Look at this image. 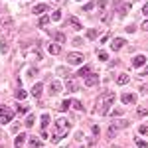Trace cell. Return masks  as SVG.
Returning a JSON list of instances; mask_svg holds the SVG:
<instances>
[{
	"mask_svg": "<svg viewBox=\"0 0 148 148\" xmlns=\"http://www.w3.org/2000/svg\"><path fill=\"white\" fill-rule=\"evenodd\" d=\"M114 101V93L113 91H103L99 97H97V101H95V111L99 114H107L109 113V107L113 105Z\"/></svg>",
	"mask_w": 148,
	"mask_h": 148,
	"instance_id": "1",
	"label": "cell"
},
{
	"mask_svg": "<svg viewBox=\"0 0 148 148\" xmlns=\"http://www.w3.org/2000/svg\"><path fill=\"white\" fill-rule=\"evenodd\" d=\"M69 128H71V123H69L67 119H57L56 121V134L51 136V142L57 144V142L61 140V134L65 136V134L69 132Z\"/></svg>",
	"mask_w": 148,
	"mask_h": 148,
	"instance_id": "2",
	"label": "cell"
},
{
	"mask_svg": "<svg viewBox=\"0 0 148 148\" xmlns=\"http://www.w3.org/2000/svg\"><path fill=\"white\" fill-rule=\"evenodd\" d=\"M126 126H128L126 121H114V123H111L109 130H107V136L114 138V136H116V132H119V130H123V128H126Z\"/></svg>",
	"mask_w": 148,
	"mask_h": 148,
	"instance_id": "3",
	"label": "cell"
},
{
	"mask_svg": "<svg viewBox=\"0 0 148 148\" xmlns=\"http://www.w3.org/2000/svg\"><path fill=\"white\" fill-rule=\"evenodd\" d=\"M12 119H14V111L8 109V107H4V105H0V125L10 123Z\"/></svg>",
	"mask_w": 148,
	"mask_h": 148,
	"instance_id": "4",
	"label": "cell"
},
{
	"mask_svg": "<svg viewBox=\"0 0 148 148\" xmlns=\"http://www.w3.org/2000/svg\"><path fill=\"white\" fill-rule=\"evenodd\" d=\"M83 59H85V57L81 56V53L73 51V53H69V56H67V63H69V65H81Z\"/></svg>",
	"mask_w": 148,
	"mask_h": 148,
	"instance_id": "5",
	"label": "cell"
},
{
	"mask_svg": "<svg viewBox=\"0 0 148 148\" xmlns=\"http://www.w3.org/2000/svg\"><path fill=\"white\" fill-rule=\"evenodd\" d=\"M2 28H4V34L10 38L12 36V28H14V20H12V18H4V20H2Z\"/></svg>",
	"mask_w": 148,
	"mask_h": 148,
	"instance_id": "6",
	"label": "cell"
},
{
	"mask_svg": "<svg viewBox=\"0 0 148 148\" xmlns=\"http://www.w3.org/2000/svg\"><path fill=\"white\" fill-rule=\"evenodd\" d=\"M121 101L125 103V105H134V103H136V95H134V93H123Z\"/></svg>",
	"mask_w": 148,
	"mask_h": 148,
	"instance_id": "7",
	"label": "cell"
},
{
	"mask_svg": "<svg viewBox=\"0 0 148 148\" xmlns=\"http://www.w3.org/2000/svg\"><path fill=\"white\" fill-rule=\"evenodd\" d=\"M97 83H99V75H95V73L85 75V85H87V87H95Z\"/></svg>",
	"mask_w": 148,
	"mask_h": 148,
	"instance_id": "8",
	"label": "cell"
},
{
	"mask_svg": "<svg viewBox=\"0 0 148 148\" xmlns=\"http://www.w3.org/2000/svg\"><path fill=\"white\" fill-rule=\"evenodd\" d=\"M63 91V83L61 81H53L51 85H49V93L51 95H57V93H61Z\"/></svg>",
	"mask_w": 148,
	"mask_h": 148,
	"instance_id": "9",
	"label": "cell"
},
{
	"mask_svg": "<svg viewBox=\"0 0 148 148\" xmlns=\"http://www.w3.org/2000/svg\"><path fill=\"white\" fill-rule=\"evenodd\" d=\"M126 42L123 40V38H114L113 44H111V49H114V51H119V49H123V46H125Z\"/></svg>",
	"mask_w": 148,
	"mask_h": 148,
	"instance_id": "10",
	"label": "cell"
},
{
	"mask_svg": "<svg viewBox=\"0 0 148 148\" xmlns=\"http://www.w3.org/2000/svg\"><path fill=\"white\" fill-rule=\"evenodd\" d=\"M144 63H146V57H144V53H142V56H134V59H132V67H142V65H144Z\"/></svg>",
	"mask_w": 148,
	"mask_h": 148,
	"instance_id": "11",
	"label": "cell"
},
{
	"mask_svg": "<svg viewBox=\"0 0 148 148\" xmlns=\"http://www.w3.org/2000/svg\"><path fill=\"white\" fill-rule=\"evenodd\" d=\"M32 12L38 14V16H42L44 12H47V4H44V2H42V4H36L34 8H32Z\"/></svg>",
	"mask_w": 148,
	"mask_h": 148,
	"instance_id": "12",
	"label": "cell"
},
{
	"mask_svg": "<svg viewBox=\"0 0 148 148\" xmlns=\"http://www.w3.org/2000/svg\"><path fill=\"white\" fill-rule=\"evenodd\" d=\"M65 85H67V91L69 93H75V91H77V85H75V81H73V77H71V75H67Z\"/></svg>",
	"mask_w": 148,
	"mask_h": 148,
	"instance_id": "13",
	"label": "cell"
},
{
	"mask_svg": "<svg viewBox=\"0 0 148 148\" xmlns=\"http://www.w3.org/2000/svg\"><path fill=\"white\" fill-rule=\"evenodd\" d=\"M42 91H44V85L42 83H36L34 87H32V95L34 97H42Z\"/></svg>",
	"mask_w": 148,
	"mask_h": 148,
	"instance_id": "14",
	"label": "cell"
},
{
	"mask_svg": "<svg viewBox=\"0 0 148 148\" xmlns=\"http://www.w3.org/2000/svg\"><path fill=\"white\" fill-rule=\"evenodd\" d=\"M26 138H28V136H26L24 132H22V134H18V136L14 138V146H16V148H20V146L24 144V142H26Z\"/></svg>",
	"mask_w": 148,
	"mask_h": 148,
	"instance_id": "15",
	"label": "cell"
},
{
	"mask_svg": "<svg viewBox=\"0 0 148 148\" xmlns=\"http://www.w3.org/2000/svg\"><path fill=\"white\" fill-rule=\"evenodd\" d=\"M51 36L56 38V44H63L65 42V34L63 32H51Z\"/></svg>",
	"mask_w": 148,
	"mask_h": 148,
	"instance_id": "16",
	"label": "cell"
},
{
	"mask_svg": "<svg viewBox=\"0 0 148 148\" xmlns=\"http://www.w3.org/2000/svg\"><path fill=\"white\" fill-rule=\"evenodd\" d=\"M128 81H130V77H128L126 73H121V75L116 77V83H119V85H126Z\"/></svg>",
	"mask_w": 148,
	"mask_h": 148,
	"instance_id": "17",
	"label": "cell"
},
{
	"mask_svg": "<svg viewBox=\"0 0 148 148\" xmlns=\"http://www.w3.org/2000/svg\"><path fill=\"white\" fill-rule=\"evenodd\" d=\"M87 38H89V40H97V38H99V30H97V28L87 30Z\"/></svg>",
	"mask_w": 148,
	"mask_h": 148,
	"instance_id": "18",
	"label": "cell"
},
{
	"mask_svg": "<svg viewBox=\"0 0 148 148\" xmlns=\"http://www.w3.org/2000/svg\"><path fill=\"white\" fill-rule=\"evenodd\" d=\"M47 49H49V53L57 56V53L61 51V46H59V44H49V47H47Z\"/></svg>",
	"mask_w": 148,
	"mask_h": 148,
	"instance_id": "19",
	"label": "cell"
},
{
	"mask_svg": "<svg viewBox=\"0 0 148 148\" xmlns=\"http://www.w3.org/2000/svg\"><path fill=\"white\" fill-rule=\"evenodd\" d=\"M28 142H30V146H32V148H42V140H40V138H36V136H32Z\"/></svg>",
	"mask_w": 148,
	"mask_h": 148,
	"instance_id": "20",
	"label": "cell"
},
{
	"mask_svg": "<svg viewBox=\"0 0 148 148\" xmlns=\"http://www.w3.org/2000/svg\"><path fill=\"white\" fill-rule=\"evenodd\" d=\"M128 10H130V4H128V2H126V4L123 2V4L119 6V14H121V16H125V14H126Z\"/></svg>",
	"mask_w": 148,
	"mask_h": 148,
	"instance_id": "21",
	"label": "cell"
},
{
	"mask_svg": "<svg viewBox=\"0 0 148 148\" xmlns=\"http://www.w3.org/2000/svg\"><path fill=\"white\" fill-rule=\"evenodd\" d=\"M89 73H91V67H89V65H83V67L77 71V75H81V77H85V75H89Z\"/></svg>",
	"mask_w": 148,
	"mask_h": 148,
	"instance_id": "22",
	"label": "cell"
},
{
	"mask_svg": "<svg viewBox=\"0 0 148 148\" xmlns=\"http://www.w3.org/2000/svg\"><path fill=\"white\" fill-rule=\"evenodd\" d=\"M69 24L73 26V30H81V28H83V26H81V22L77 20V18H69Z\"/></svg>",
	"mask_w": 148,
	"mask_h": 148,
	"instance_id": "23",
	"label": "cell"
},
{
	"mask_svg": "<svg viewBox=\"0 0 148 148\" xmlns=\"http://www.w3.org/2000/svg\"><path fill=\"white\" fill-rule=\"evenodd\" d=\"M47 125H49V114L44 113V114H42V126H44V130L47 128Z\"/></svg>",
	"mask_w": 148,
	"mask_h": 148,
	"instance_id": "24",
	"label": "cell"
},
{
	"mask_svg": "<svg viewBox=\"0 0 148 148\" xmlns=\"http://www.w3.org/2000/svg\"><path fill=\"white\" fill-rule=\"evenodd\" d=\"M26 97H28V93L24 91V89H18V91H16V99H20V101H24Z\"/></svg>",
	"mask_w": 148,
	"mask_h": 148,
	"instance_id": "25",
	"label": "cell"
},
{
	"mask_svg": "<svg viewBox=\"0 0 148 148\" xmlns=\"http://www.w3.org/2000/svg\"><path fill=\"white\" fill-rule=\"evenodd\" d=\"M138 132H140L142 136H148V125H140L138 126Z\"/></svg>",
	"mask_w": 148,
	"mask_h": 148,
	"instance_id": "26",
	"label": "cell"
},
{
	"mask_svg": "<svg viewBox=\"0 0 148 148\" xmlns=\"http://www.w3.org/2000/svg\"><path fill=\"white\" fill-rule=\"evenodd\" d=\"M0 51H2V53H6V51H8V44H6V40H4V38L0 40Z\"/></svg>",
	"mask_w": 148,
	"mask_h": 148,
	"instance_id": "27",
	"label": "cell"
},
{
	"mask_svg": "<svg viewBox=\"0 0 148 148\" xmlns=\"http://www.w3.org/2000/svg\"><path fill=\"white\" fill-rule=\"evenodd\" d=\"M51 20H53V22H59V20H61V10L53 12V14H51Z\"/></svg>",
	"mask_w": 148,
	"mask_h": 148,
	"instance_id": "28",
	"label": "cell"
},
{
	"mask_svg": "<svg viewBox=\"0 0 148 148\" xmlns=\"http://www.w3.org/2000/svg\"><path fill=\"white\" fill-rule=\"evenodd\" d=\"M36 123V116L34 114H28V119H26V126H32Z\"/></svg>",
	"mask_w": 148,
	"mask_h": 148,
	"instance_id": "29",
	"label": "cell"
},
{
	"mask_svg": "<svg viewBox=\"0 0 148 148\" xmlns=\"http://www.w3.org/2000/svg\"><path fill=\"white\" fill-rule=\"evenodd\" d=\"M69 105H71L69 101H63L61 105H59V107H57V109H59V111H67V109H69Z\"/></svg>",
	"mask_w": 148,
	"mask_h": 148,
	"instance_id": "30",
	"label": "cell"
},
{
	"mask_svg": "<svg viewBox=\"0 0 148 148\" xmlns=\"http://www.w3.org/2000/svg\"><path fill=\"white\" fill-rule=\"evenodd\" d=\"M136 146H138V148H148V144L142 140V138H136Z\"/></svg>",
	"mask_w": 148,
	"mask_h": 148,
	"instance_id": "31",
	"label": "cell"
},
{
	"mask_svg": "<svg viewBox=\"0 0 148 148\" xmlns=\"http://www.w3.org/2000/svg\"><path fill=\"white\" fill-rule=\"evenodd\" d=\"M93 8H95V2H89V4L83 6V12H89V10H93Z\"/></svg>",
	"mask_w": 148,
	"mask_h": 148,
	"instance_id": "32",
	"label": "cell"
},
{
	"mask_svg": "<svg viewBox=\"0 0 148 148\" xmlns=\"http://www.w3.org/2000/svg\"><path fill=\"white\" fill-rule=\"evenodd\" d=\"M111 114H113V116H121V114H125V109H114Z\"/></svg>",
	"mask_w": 148,
	"mask_h": 148,
	"instance_id": "33",
	"label": "cell"
},
{
	"mask_svg": "<svg viewBox=\"0 0 148 148\" xmlns=\"http://www.w3.org/2000/svg\"><path fill=\"white\" fill-rule=\"evenodd\" d=\"M73 109H77V111H85V109H83V105H81L79 101H73Z\"/></svg>",
	"mask_w": 148,
	"mask_h": 148,
	"instance_id": "34",
	"label": "cell"
},
{
	"mask_svg": "<svg viewBox=\"0 0 148 148\" xmlns=\"http://www.w3.org/2000/svg\"><path fill=\"white\" fill-rule=\"evenodd\" d=\"M99 59H101V61H107V59H109L107 51H99Z\"/></svg>",
	"mask_w": 148,
	"mask_h": 148,
	"instance_id": "35",
	"label": "cell"
},
{
	"mask_svg": "<svg viewBox=\"0 0 148 148\" xmlns=\"http://www.w3.org/2000/svg\"><path fill=\"white\" fill-rule=\"evenodd\" d=\"M107 4H109L107 0H101V2H99L97 6H99V10H105V8H107Z\"/></svg>",
	"mask_w": 148,
	"mask_h": 148,
	"instance_id": "36",
	"label": "cell"
},
{
	"mask_svg": "<svg viewBox=\"0 0 148 148\" xmlns=\"http://www.w3.org/2000/svg\"><path fill=\"white\" fill-rule=\"evenodd\" d=\"M47 22H49V18H47V16H42V18H40V26H46Z\"/></svg>",
	"mask_w": 148,
	"mask_h": 148,
	"instance_id": "37",
	"label": "cell"
},
{
	"mask_svg": "<svg viewBox=\"0 0 148 148\" xmlns=\"http://www.w3.org/2000/svg\"><path fill=\"white\" fill-rule=\"evenodd\" d=\"M18 113H28V107H24V105H18Z\"/></svg>",
	"mask_w": 148,
	"mask_h": 148,
	"instance_id": "38",
	"label": "cell"
},
{
	"mask_svg": "<svg viewBox=\"0 0 148 148\" xmlns=\"http://www.w3.org/2000/svg\"><path fill=\"white\" fill-rule=\"evenodd\" d=\"M81 44H83V38H75L73 40V46H81Z\"/></svg>",
	"mask_w": 148,
	"mask_h": 148,
	"instance_id": "39",
	"label": "cell"
},
{
	"mask_svg": "<svg viewBox=\"0 0 148 148\" xmlns=\"http://www.w3.org/2000/svg\"><path fill=\"white\" fill-rule=\"evenodd\" d=\"M146 114H148L146 109H138V116H146Z\"/></svg>",
	"mask_w": 148,
	"mask_h": 148,
	"instance_id": "40",
	"label": "cell"
},
{
	"mask_svg": "<svg viewBox=\"0 0 148 148\" xmlns=\"http://www.w3.org/2000/svg\"><path fill=\"white\" fill-rule=\"evenodd\" d=\"M126 32H130V34H132V32H136V26H128V28H126Z\"/></svg>",
	"mask_w": 148,
	"mask_h": 148,
	"instance_id": "41",
	"label": "cell"
},
{
	"mask_svg": "<svg viewBox=\"0 0 148 148\" xmlns=\"http://www.w3.org/2000/svg\"><path fill=\"white\" fill-rule=\"evenodd\" d=\"M142 14H144V16H148V4H144V6H142Z\"/></svg>",
	"mask_w": 148,
	"mask_h": 148,
	"instance_id": "42",
	"label": "cell"
},
{
	"mask_svg": "<svg viewBox=\"0 0 148 148\" xmlns=\"http://www.w3.org/2000/svg\"><path fill=\"white\" fill-rule=\"evenodd\" d=\"M142 30H146V32H148V20H146V22H142Z\"/></svg>",
	"mask_w": 148,
	"mask_h": 148,
	"instance_id": "43",
	"label": "cell"
},
{
	"mask_svg": "<svg viewBox=\"0 0 148 148\" xmlns=\"http://www.w3.org/2000/svg\"><path fill=\"white\" fill-rule=\"evenodd\" d=\"M140 75H148V67H144V69H142V73H140Z\"/></svg>",
	"mask_w": 148,
	"mask_h": 148,
	"instance_id": "44",
	"label": "cell"
},
{
	"mask_svg": "<svg viewBox=\"0 0 148 148\" xmlns=\"http://www.w3.org/2000/svg\"><path fill=\"white\" fill-rule=\"evenodd\" d=\"M123 2H125V0H114V4H116V6H121Z\"/></svg>",
	"mask_w": 148,
	"mask_h": 148,
	"instance_id": "45",
	"label": "cell"
},
{
	"mask_svg": "<svg viewBox=\"0 0 148 148\" xmlns=\"http://www.w3.org/2000/svg\"><path fill=\"white\" fill-rule=\"evenodd\" d=\"M77 2H83V0H77Z\"/></svg>",
	"mask_w": 148,
	"mask_h": 148,
	"instance_id": "46",
	"label": "cell"
}]
</instances>
